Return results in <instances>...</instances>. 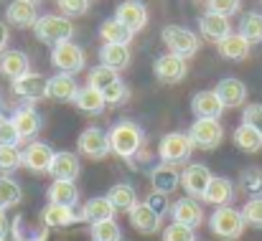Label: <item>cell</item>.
<instances>
[{
  "label": "cell",
  "mask_w": 262,
  "mask_h": 241,
  "mask_svg": "<svg viewBox=\"0 0 262 241\" xmlns=\"http://www.w3.org/2000/svg\"><path fill=\"white\" fill-rule=\"evenodd\" d=\"M153 74L163 84H178V81L186 79L188 64H186V59H181V56H176V54L168 51V54H163V56H158L153 61Z\"/></svg>",
  "instance_id": "12"
},
{
  "label": "cell",
  "mask_w": 262,
  "mask_h": 241,
  "mask_svg": "<svg viewBox=\"0 0 262 241\" xmlns=\"http://www.w3.org/2000/svg\"><path fill=\"white\" fill-rule=\"evenodd\" d=\"M77 153H79V158L104 160V158L112 153L107 132L99 130V127H87V130H82V135L77 137Z\"/></svg>",
  "instance_id": "8"
},
{
  "label": "cell",
  "mask_w": 262,
  "mask_h": 241,
  "mask_svg": "<svg viewBox=\"0 0 262 241\" xmlns=\"http://www.w3.org/2000/svg\"><path fill=\"white\" fill-rule=\"evenodd\" d=\"M107 137H110L112 153L117 158H122V160H133L143 150V145L148 140L145 132H143V127L138 122H133V119H122V122L112 125L110 132H107Z\"/></svg>",
  "instance_id": "1"
},
{
  "label": "cell",
  "mask_w": 262,
  "mask_h": 241,
  "mask_svg": "<svg viewBox=\"0 0 262 241\" xmlns=\"http://www.w3.org/2000/svg\"><path fill=\"white\" fill-rule=\"evenodd\" d=\"M0 241H8V239H0Z\"/></svg>",
  "instance_id": "52"
},
{
  "label": "cell",
  "mask_w": 262,
  "mask_h": 241,
  "mask_svg": "<svg viewBox=\"0 0 262 241\" xmlns=\"http://www.w3.org/2000/svg\"><path fill=\"white\" fill-rule=\"evenodd\" d=\"M54 155H56V150H54L49 142L33 140V142H28L26 150H23V167L31 170V173H36V175H43V173L51 170Z\"/></svg>",
  "instance_id": "11"
},
{
  "label": "cell",
  "mask_w": 262,
  "mask_h": 241,
  "mask_svg": "<svg viewBox=\"0 0 262 241\" xmlns=\"http://www.w3.org/2000/svg\"><path fill=\"white\" fill-rule=\"evenodd\" d=\"M127 216H130V226H133L138 234H158L161 226H163V216L156 213L145 201H140Z\"/></svg>",
  "instance_id": "19"
},
{
  "label": "cell",
  "mask_w": 262,
  "mask_h": 241,
  "mask_svg": "<svg viewBox=\"0 0 262 241\" xmlns=\"http://www.w3.org/2000/svg\"><path fill=\"white\" fill-rule=\"evenodd\" d=\"M79 170H82L79 153L61 150V153L54 155V162H51L49 175H51L54 180H77V178H79Z\"/></svg>",
  "instance_id": "23"
},
{
  "label": "cell",
  "mask_w": 262,
  "mask_h": 241,
  "mask_svg": "<svg viewBox=\"0 0 262 241\" xmlns=\"http://www.w3.org/2000/svg\"><path fill=\"white\" fill-rule=\"evenodd\" d=\"M79 84L72 74H56L49 79V99L54 102H64V104H74L77 94H79Z\"/></svg>",
  "instance_id": "25"
},
{
  "label": "cell",
  "mask_w": 262,
  "mask_h": 241,
  "mask_svg": "<svg viewBox=\"0 0 262 241\" xmlns=\"http://www.w3.org/2000/svg\"><path fill=\"white\" fill-rule=\"evenodd\" d=\"M99 36H102V43H122V46H130L133 36L117 18H107L102 26H99Z\"/></svg>",
  "instance_id": "33"
},
{
  "label": "cell",
  "mask_w": 262,
  "mask_h": 241,
  "mask_svg": "<svg viewBox=\"0 0 262 241\" xmlns=\"http://www.w3.org/2000/svg\"><path fill=\"white\" fill-rule=\"evenodd\" d=\"M239 8H242V0H206V10L216 13V15H224V18L239 13Z\"/></svg>",
  "instance_id": "43"
},
{
  "label": "cell",
  "mask_w": 262,
  "mask_h": 241,
  "mask_svg": "<svg viewBox=\"0 0 262 241\" xmlns=\"http://www.w3.org/2000/svg\"><path fill=\"white\" fill-rule=\"evenodd\" d=\"M161 36H163V43L168 46V51L181 56V59H186V61L191 56H196L199 49H201V36H196L186 26H166Z\"/></svg>",
  "instance_id": "4"
},
{
  "label": "cell",
  "mask_w": 262,
  "mask_h": 241,
  "mask_svg": "<svg viewBox=\"0 0 262 241\" xmlns=\"http://www.w3.org/2000/svg\"><path fill=\"white\" fill-rule=\"evenodd\" d=\"M5 18H8L10 26L33 28L41 15H38L36 3H31V0H13V3H8V8H5Z\"/></svg>",
  "instance_id": "20"
},
{
  "label": "cell",
  "mask_w": 262,
  "mask_h": 241,
  "mask_svg": "<svg viewBox=\"0 0 262 241\" xmlns=\"http://www.w3.org/2000/svg\"><path fill=\"white\" fill-rule=\"evenodd\" d=\"M89 239L92 241H122V229L115 219H104L97 224H89Z\"/></svg>",
  "instance_id": "35"
},
{
  "label": "cell",
  "mask_w": 262,
  "mask_h": 241,
  "mask_svg": "<svg viewBox=\"0 0 262 241\" xmlns=\"http://www.w3.org/2000/svg\"><path fill=\"white\" fill-rule=\"evenodd\" d=\"M26 241H46V231L43 234H36V236H31V239H26Z\"/></svg>",
  "instance_id": "51"
},
{
  "label": "cell",
  "mask_w": 262,
  "mask_h": 241,
  "mask_svg": "<svg viewBox=\"0 0 262 241\" xmlns=\"http://www.w3.org/2000/svg\"><path fill=\"white\" fill-rule=\"evenodd\" d=\"M61 13L67 18H74V15H84L89 10V0H56Z\"/></svg>",
  "instance_id": "47"
},
{
  "label": "cell",
  "mask_w": 262,
  "mask_h": 241,
  "mask_svg": "<svg viewBox=\"0 0 262 241\" xmlns=\"http://www.w3.org/2000/svg\"><path fill=\"white\" fill-rule=\"evenodd\" d=\"M28 71H31V61H28V56L23 51L8 49V51L0 54V74L5 79L15 81V79H20L23 74H28Z\"/></svg>",
  "instance_id": "24"
},
{
  "label": "cell",
  "mask_w": 262,
  "mask_h": 241,
  "mask_svg": "<svg viewBox=\"0 0 262 241\" xmlns=\"http://www.w3.org/2000/svg\"><path fill=\"white\" fill-rule=\"evenodd\" d=\"M20 198H23V190H20V185L13 180V178H8V175H0V208H13V206H18L20 203Z\"/></svg>",
  "instance_id": "37"
},
{
  "label": "cell",
  "mask_w": 262,
  "mask_h": 241,
  "mask_svg": "<svg viewBox=\"0 0 262 241\" xmlns=\"http://www.w3.org/2000/svg\"><path fill=\"white\" fill-rule=\"evenodd\" d=\"M31 3H36V0H31Z\"/></svg>",
  "instance_id": "53"
},
{
  "label": "cell",
  "mask_w": 262,
  "mask_h": 241,
  "mask_svg": "<svg viewBox=\"0 0 262 241\" xmlns=\"http://www.w3.org/2000/svg\"><path fill=\"white\" fill-rule=\"evenodd\" d=\"M117 79H120V71H115V69L104 66V64H97L94 69H89L87 86H92V89H99V91H104V89H107L110 84H115Z\"/></svg>",
  "instance_id": "38"
},
{
  "label": "cell",
  "mask_w": 262,
  "mask_h": 241,
  "mask_svg": "<svg viewBox=\"0 0 262 241\" xmlns=\"http://www.w3.org/2000/svg\"><path fill=\"white\" fill-rule=\"evenodd\" d=\"M242 122L262 135V104H247L242 112Z\"/></svg>",
  "instance_id": "46"
},
{
  "label": "cell",
  "mask_w": 262,
  "mask_h": 241,
  "mask_svg": "<svg viewBox=\"0 0 262 241\" xmlns=\"http://www.w3.org/2000/svg\"><path fill=\"white\" fill-rule=\"evenodd\" d=\"M23 140H20V135H18V130H15V125H13V119H0V145H20Z\"/></svg>",
  "instance_id": "45"
},
{
  "label": "cell",
  "mask_w": 262,
  "mask_h": 241,
  "mask_svg": "<svg viewBox=\"0 0 262 241\" xmlns=\"http://www.w3.org/2000/svg\"><path fill=\"white\" fill-rule=\"evenodd\" d=\"M242 219H245L247 226L262 229V198H250L242 206Z\"/></svg>",
  "instance_id": "42"
},
{
  "label": "cell",
  "mask_w": 262,
  "mask_h": 241,
  "mask_svg": "<svg viewBox=\"0 0 262 241\" xmlns=\"http://www.w3.org/2000/svg\"><path fill=\"white\" fill-rule=\"evenodd\" d=\"M211 170L201 162H188L183 170H181V188L186 190V196L191 198H204L209 183H211Z\"/></svg>",
  "instance_id": "10"
},
{
  "label": "cell",
  "mask_w": 262,
  "mask_h": 241,
  "mask_svg": "<svg viewBox=\"0 0 262 241\" xmlns=\"http://www.w3.org/2000/svg\"><path fill=\"white\" fill-rule=\"evenodd\" d=\"M130 46H122V43H102L99 49V64L115 69V71H122L130 66Z\"/></svg>",
  "instance_id": "29"
},
{
  "label": "cell",
  "mask_w": 262,
  "mask_h": 241,
  "mask_svg": "<svg viewBox=\"0 0 262 241\" xmlns=\"http://www.w3.org/2000/svg\"><path fill=\"white\" fill-rule=\"evenodd\" d=\"M18 167H23V150L15 145H0V173L10 175Z\"/></svg>",
  "instance_id": "39"
},
{
  "label": "cell",
  "mask_w": 262,
  "mask_h": 241,
  "mask_svg": "<svg viewBox=\"0 0 262 241\" xmlns=\"http://www.w3.org/2000/svg\"><path fill=\"white\" fill-rule=\"evenodd\" d=\"M232 140L242 153H260L262 150V135L257 130H252L250 125H245V122L232 132Z\"/></svg>",
  "instance_id": "34"
},
{
  "label": "cell",
  "mask_w": 262,
  "mask_h": 241,
  "mask_svg": "<svg viewBox=\"0 0 262 241\" xmlns=\"http://www.w3.org/2000/svg\"><path fill=\"white\" fill-rule=\"evenodd\" d=\"M82 221L79 211H74V206H59V203H49L41 211V224L46 229H67L72 224Z\"/></svg>",
  "instance_id": "21"
},
{
  "label": "cell",
  "mask_w": 262,
  "mask_h": 241,
  "mask_svg": "<svg viewBox=\"0 0 262 241\" xmlns=\"http://www.w3.org/2000/svg\"><path fill=\"white\" fill-rule=\"evenodd\" d=\"M232 198H234V183H232L229 178L214 175L201 201H206V203H211V206H216V208H219V206H229V203H232Z\"/></svg>",
  "instance_id": "28"
},
{
  "label": "cell",
  "mask_w": 262,
  "mask_h": 241,
  "mask_svg": "<svg viewBox=\"0 0 262 241\" xmlns=\"http://www.w3.org/2000/svg\"><path fill=\"white\" fill-rule=\"evenodd\" d=\"M229 33H232L229 18L216 15V13H209V10H206L204 15H199V36H201V38H206V41H211V43H222Z\"/></svg>",
  "instance_id": "18"
},
{
  "label": "cell",
  "mask_w": 262,
  "mask_h": 241,
  "mask_svg": "<svg viewBox=\"0 0 262 241\" xmlns=\"http://www.w3.org/2000/svg\"><path fill=\"white\" fill-rule=\"evenodd\" d=\"M107 201L115 206V211H133L140 201H138V190H135V185H130V183H115L110 190H107Z\"/></svg>",
  "instance_id": "31"
},
{
  "label": "cell",
  "mask_w": 262,
  "mask_h": 241,
  "mask_svg": "<svg viewBox=\"0 0 262 241\" xmlns=\"http://www.w3.org/2000/svg\"><path fill=\"white\" fill-rule=\"evenodd\" d=\"M8 41H10V28H8V23L0 20V54L8 51Z\"/></svg>",
  "instance_id": "49"
},
{
  "label": "cell",
  "mask_w": 262,
  "mask_h": 241,
  "mask_svg": "<svg viewBox=\"0 0 262 241\" xmlns=\"http://www.w3.org/2000/svg\"><path fill=\"white\" fill-rule=\"evenodd\" d=\"M79 219L87 221V224H97V221H104V219H115V206L107 201V196L89 198L87 203L79 208Z\"/></svg>",
  "instance_id": "30"
},
{
  "label": "cell",
  "mask_w": 262,
  "mask_h": 241,
  "mask_svg": "<svg viewBox=\"0 0 262 241\" xmlns=\"http://www.w3.org/2000/svg\"><path fill=\"white\" fill-rule=\"evenodd\" d=\"M46 198H49V203L77 206V203H79V188H77V180H51V185L46 188Z\"/></svg>",
  "instance_id": "27"
},
{
  "label": "cell",
  "mask_w": 262,
  "mask_h": 241,
  "mask_svg": "<svg viewBox=\"0 0 262 241\" xmlns=\"http://www.w3.org/2000/svg\"><path fill=\"white\" fill-rule=\"evenodd\" d=\"M0 119H3V114H0Z\"/></svg>",
  "instance_id": "54"
},
{
  "label": "cell",
  "mask_w": 262,
  "mask_h": 241,
  "mask_svg": "<svg viewBox=\"0 0 262 241\" xmlns=\"http://www.w3.org/2000/svg\"><path fill=\"white\" fill-rule=\"evenodd\" d=\"M150 188L153 193H161V196H171L181 188V173L176 165L168 162H158L156 167H150Z\"/></svg>",
  "instance_id": "17"
},
{
  "label": "cell",
  "mask_w": 262,
  "mask_h": 241,
  "mask_svg": "<svg viewBox=\"0 0 262 241\" xmlns=\"http://www.w3.org/2000/svg\"><path fill=\"white\" fill-rule=\"evenodd\" d=\"M115 18L130 31V33H138L148 26V8L140 3V0H122L117 8H115Z\"/></svg>",
  "instance_id": "13"
},
{
  "label": "cell",
  "mask_w": 262,
  "mask_h": 241,
  "mask_svg": "<svg viewBox=\"0 0 262 241\" xmlns=\"http://www.w3.org/2000/svg\"><path fill=\"white\" fill-rule=\"evenodd\" d=\"M33 36L43 43H64V41H72L74 36V23L72 18L67 15H41L38 23L33 26Z\"/></svg>",
  "instance_id": "3"
},
{
  "label": "cell",
  "mask_w": 262,
  "mask_h": 241,
  "mask_svg": "<svg viewBox=\"0 0 262 241\" xmlns=\"http://www.w3.org/2000/svg\"><path fill=\"white\" fill-rule=\"evenodd\" d=\"M191 153H193V142L188 132H168L158 142V158L168 165H188Z\"/></svg>",
  "instance_id": "5"
},
{
  "label": "cell",
  "mask_w": 262,
  "mask_h": 241,
  "mask_svg": "<svg viewBox=\"0 0 262 241\" xmlns=\"http://www.w3.org/2000/svg\"><path fill=\"white\" fill-rule=\"evenodd\" d=\"M239 190L247 198H262V167H247L239 175Z\"/></svg>",
  "instance_id": "36"
},
{
  "label": "cell",
  "mask_w": 262,
  "mask_h": 241,
  "mask_svg": "<svg viewBox=\"0 0 262 241\" xmlns=\"http://www.w3.org/2000/svg\"><path fill=\"white\" fill-rule=\"evenodd\" d=\"M224 109L227 107L222 104V99L214 89H204L191 97V112L196 114V119H219Z\"/></svg>",
  "instance_id": "16"
},
{
  "label": "cell",
  "mask_w": 262,
  "mask_h": 241,
  "mask_svg": "<svg viewBox=\"0 0 262 241\" xmlns=\"http://www.w3.org/2000/svg\"><path fill=\"white\" fill-rule=\"evenodd\" d=\"M13 125H15V130H18V135H20V140L26 142H33L36 137H38V132H41V114L36 112V107L33 104H23V107H18L15 112H13Z\"/></svg>",
  "instance_id": "14"
},
{
  "label": "cell",
  "mask_w": 262,
  "mask_h": 241,
  "mask_svg": "<svg viewBox=\"0 0 262 241\" xmlns=\"http://www.w3.org/2000/svg\"><path fill=\"white\" fill-rule=\"evenodd\" d=\"M51 64L59 74H79L87 64V56H84V49L74 41H64V43H56L51 46Z\"/></svg>",
  "instance_id": "6"
},
{
  "label": "cell",
  "mask_w": 262,
  "mask_h": 241,
  "mask_svg": "<svg viewBox=\"0 0 262 241\" xmlns=\"http://www.w3.org/2000/svg\"><path fill=\"white\" fill-rule=\"evenodd\" d=\"M239 33L250 43H262V13H247V15H242Z\"/></svg>",
  "instance_id": "40"
},
{
  "label": "cell",
  "mask_w": 262,
  "mask_h": 241,
  "mask_svg": "<svg viewBox=\"0 0 262 241\" xmlns=\"http://www.w3.org/2000/svg\"><path fill=\"white\" fill-rule=\"evenodd\" d=\"M145 203H148L156 213H161V216L171 213V203H168V198H166V196H161V193H150V196L145 198Z\"/></svg>",
  "instance_id": "48"
},
{
  "label": "cell",
  "mask_w": 262,
  "mask_h": 241,
  "mask_svg": "<svg viewBox=\"0 0 262 241\" xmlns=\"http://www.w3.org/2000/svg\"><path fill=\"white\" fill-rule=\"evenodd\" d=\"M214 91L219 94V99H222V104H224L227 109L245 107V102H247V86H245V81L234 79V77L222 79L214 86Z\"/></svg>",
  "instance_id": "22"
},
{
  "label": "cell",
  "mask_w": 262,
  "mask_h": 241,
  "mask_svg": "<svg viewBox=\"0 0 262 241\" xmlns=\"http://www.w3.org/2000/svg\"><path fill=\"white\" fill-rule=\"evenodd\" d=\"M188 137L199 150H216L224 140V127L219 119H193L188 127Z\"/></svg>",
  "instance_id": "7"
},
{
  "label": "cell",
  "mask_w": 262,
  "mask_h": 241,
  "mask_svg": "<svg viewBox=\"0 0 262 241\" xmlns=\"http://www.w3.org/2000/svg\"><path fill=\"white\" fill-rule=\"evenodd\" d=\"M216 49H219V56L222 59H227V61H245L247 56H250V49H252V43L237 31H232L222 43H216Z\"/></svg>",
  "instance_id": "26"
},
{
  "label": "cell",
  "mask_w": 262,
  "mask_h": 241,
  "mask_svg": "<svg viewBox=\"0 0 262 241\" xmlns=\"http://www.w3.org/2000/svg\"><path fill=\"white\" fill-rule=\"evenodd\" d=\"M13 94L18 99H23L26 104H36V102H41V99L49 97V79L43 74L28 71L20 79L13 81Z\"/></svg>",
  "instance_id": "9"
},
{
  "label": "cell",
  "mask_w": 262,
  "mask_h": 241,
  "mask_svg": "<svg viewBox=\"0 0 262 241\" xmlns=\"http://www.w3.org/2000/svg\"><path fill=\"white\" fill-rule=\"evenodd\" d=\"M245 219L242 211L232 208V206H219L214 208V213L209 216V229L214 236H219L222 241H237L245 234Z\"/></svg>",
  "instance_id": "2"
},
{
  "label": "cell",
  "mask_w": 262,
  "mask_h": 241,
  "mask_svg": "<svg viewBox=\"0 0 262 241\" xmlns=\"http://www.w3.org/2000/svg\"><path fill=\"white\" fill-rule=\"evenodd\" d=\"M10 234V219L5 216V208H0V239H8Z\"/></svg>",
  "instance_id": "50"
},
{
  "label": "cell",
  "mask_w": 262,
  "mask_h": 241,
  "mask_svg": "<svg viewBox=\"0 0 262 241\" xmlns=\"http://www.w3.org/2000/svg\"><path fill=\"white\" fill-rule=\"evenodd\" d=\"M171 219H173V224H183V226H188V229H199L201 224H204V208H201V203L196 201V198H178L173 206H171Z\"/></svg>",
  "instance_id": "15"
},
{
  "label": "cell",
  "mask_w": 262,
  "mask_h": 241,
  "mask_svg": "<svg viewBox=\"0 0 262 241\" xmlns=\"http://www.w3.org/2000/svg\"><path fill=\"white\" fill-rule=\"evenodd\" d=\"M74 107H77L79 112H84V114H102L107 104H104V97H102L99 89L82 86L79 94H77V99H74Z\"/></svg>",
  "instance_id": "32"
},
{
  "label": "cell",
  "mask_w": 262,
  "mask_h": 241,
  "mask_svg": "<svg viewBox=\"0 0 262 241\" xmlns=\"http://www.w3.org/2000/svg\"><path fill=\"white\" fill-rule=\"evenodd\" d=\"M102 97H104V104L107 107H120V104H125L130 99V89H127V84L122 79H117L115 84H110L102 91Z\"/></svg>",
  "instance_id": "41"
},
{
  "label": "cell",
  "mask_w": 262,
  "mask_h": 241,
  "mask_svg": "<svg viewBox=\"0 0 262 241\" xmlns=\"http://www.w3.org/2000/svg\"><path fill=\"white\" fill-rule=\"evenodd\" d=\"M163 241H196V234L183 224H168L163 229Z\"/></svg>",
  "instance_id": "44"
}]
</instances>
